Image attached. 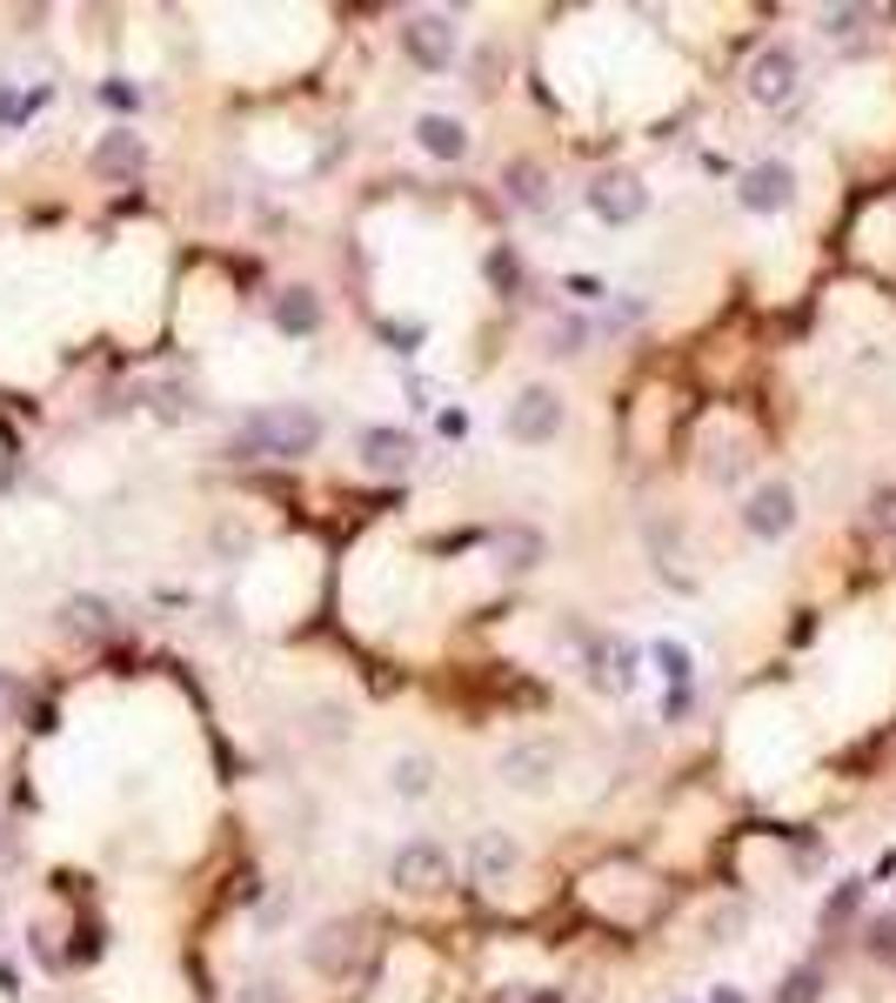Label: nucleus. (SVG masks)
Masks as SVG:
<instances>
[{
    "label": "nucleus",
    "mask_w": 896,
    "mask_h": 1003,
    "mask_svg": "<svg viewBox=\"0 0 896 1003\" xmlns=\"http://www.w3.org/2000/svg\"><path fill=\"white\" fill-rule=\"evenodd\" d=\"M314 442H321V415L301 408V401H288V408L248 415L241 436L228 442V455H234V462H295V455H308Z\"/></svg>",
    "instance_id": "nucleus-1"
},
{
    "label": "nucleus",
    "mask_w": 896,
    "mask_h": 1003,
    "mask_svg": "<svg viewBox=\"0 0 896 1003\" xmlns=\"http://www.w3.org/2000/svg\"><path fill=\"white\" fill-rule=\"evenodd\" d=\"M388 883H395L401 896H435V890H449V850L429 844V836L401 844V850L388 857Z\"/></svg>",
    "instance_id": "nucleus-2"
},
{
    "label": "nucleus",
    "mask_w": 896,
    "mask_h": 1003,
    "mask_svg": "<svg viewBox=\"0 0 896 1003\" xmlns=\"http://www.w3.org/2000/svg\"><path fill=\"white\" fill-rule=\"evenodd\" d=\"M502 429H509V442H522V449L555 442V436H562V395H555V388H522V395L509 401V415H502Z\"/></svg>",
    "instance_id": "nucleus-3"
},
{
    "label": "nucleus",
    "mask_w": 896,
    "mask_h": 1003,
    "mask_svg": "<svg viewBox=\"0 0 896 1003\" xmlns=\"http://www.w3.org/2000/svg\"><path fill=\"white\" fill-rule=\"evenodd\" d=\"M555 770H562V749H555V742H509L502 763H496V776H502L509 790H522V796H542V790L555 783Z\"/></svg>",
    "instance_id": "nucleus-4"
},
{
    "label": "nucleus",
    "mask_w": 896,
    "mask_h": 1003,
    "mask_svg": "<svg viewBox=\"0 0 896 1003\" xmlns=\"http://www.w3.org/2000/svg\"><path fill=\"white\" fill-rule=\"evenodd\" d=\"M401 47H409V60H416V67L442 74V67L455 60V47H462L455 14H409V27H401Z\"/></svg>",
    "instance_id": "nucleus-5"
},
{
    "label": "nucleus",
    "mask_w": 896,
    "mask_h": 1003,
    "mask_svg": "<svg viewBox=\"0 0 896 1003\" xmlns=\"http://www.w3.org/2000/svg\"><path fill=\"white\" fill-rule=\"evenodd\" d=\"M362 957H368L362 924H321V930L308 937V963H314L321 977H355V970H362Z\"/></svg>",
    "instance_id": "nucleus-6"
},
{
    "label": "nucleus",
    "mask_w": 896,
    "mask_h": 1003,
    "mask_svg": "<svg viewBox=\"0 0 896 1003\" xmlns=\"http://www.w3.org/2000/svg\"><path fill=\"white\" fill-rule=\"evenodd\" d=\"M796 47H763L756 60H750V101H763V108H783L789 95H796Z\"/></svg>",
    "instance_id": "nucleus-7"
},
{
    "label": "nucleus",
    "mask_w": 896,
    "mask_h": 1003,
    "mask_svg": "<svg viewBox=\"0 0 896 1003\" xmlns=\"http://www.w3.org/2000/svg\"><path fill=\"white\" fill-rule=\"evenodd\" d=\"M743 529L763 536V542L789 536V529H796V488H789V482H763V488L750 495V509H743Z\"/></svg>",
    "instance_id": "nucleus-8"
},
{
    "label": "nucleus",
    "mask_w": 896,
    "mask_h": 1003,
    "mask_svg": "<svg viewBox=\"0 0 896 1003\" xmlns=\"http://www.w3.org/2000/svg\"><path fill=\"white\" fill-rule=\"evenodd\" d=\"M589 208L609 221V228H629V221H642V208H649V188L635 181V175H596V188H589Z\"/></svg>",
    "instance_id": "nucleus-9"
},
{
    "label": "nucleus",
    "mask_w": 896,
    "mask_h": 1003,
    "mask_svg": "<svg viewBox=\"0 0 896 1003\" xmlns=\"http://www.w3.org/2000/svg\"><path fill=\"white\" fill-rule=\"evenodd\" d=\"M743 208L750 214H776V208H789V195H796V175H789V167L783 161H763V167H750V175H743Z\"/></svg>",
    "instance_id": "nucleus-10"
},
{
    "label": "nucleus",
    "mask_w": 896,
    "mask_h": 1003,
    "mask_svg": "<svg viewBox=\"0 0 896 1003\" xmlns=\"http://www.w3.org/2000/svg\"><path fill=\"white\" fill-rule=\"evenodd\" d=\"M141 167H147V141H141V134L114 128V134H101V141H95V175H108V181H134Z\"/></svg>",
    "instance_id": "nucleus-11"
},
{
    "label": "nucleus",
    "mask_w": 896,
    "mask_h": 1003,
    "mask_svg": "<svg viewBox=\"0 0 896 1003\" xmlns=\"http://www.w3.org/2000/svg\"><path fill=\"white\" fill-rule=\"evenodd\" d=\"M416 462V436L409 429H368L362 436V469L368 475H409Z\"/></svg>",
    "instance_id": "nucleus-12"
},
{
    "label": "nucleus",
    "mask_w": 896,
    "mask_h": 1003,
    "mask_svg": "<svg viewBox=\"0 0 896 1003\" xmlns=\"http://www.w3.org/2000/svg\"><path fill=\"white\" fill-rule=\"evenodd\" d=\"M60 629H67L74 642H108V636H114V609H108L101 596H67V603H60Z\"/></svg>",
    "instance_id": "nucleus-13"
},
{
    "label": "nucleus",
    "mask_w": 896,
    "mask_h": 1003,
    "mask_svg": "<svg viewBox=\"0 0 896 1003\" xmlns=\"http://www.w3.org/2000/svg\"><path fill=\"white\" fill-rule=\"evenodd\" d=\"M516 836H502V829H482L475 836V850H468V870H475V883H502L509 870H516Z\"/></svg>",
    "instance_id": "nucleus-14"
},
{
    "label": "nucleus",
    "mask_w": 896,
    "mask_h": 1003,
    "mask_svg": "<svg viewBox=\"0 0 896 1003\" xmlns=\"http://www.w3.org/2000/svg\"><path fill=\"white\" fill-rule=\"evenodd\" d=\"M416 141H422L435 161H462V154H468V128H462L455 114H422V121H416Z\"/></svg>",
    "instance_id": "nucleus-15"
},
{
    "label": "nucleus",
    "mask_w": 896,
    "mask_h": 1003,
    "mask_svg": "<svg viewBox=\"0 0 896 1003\" xmlns=\"http://www.w3.org/2000/svg\"><path fill=\"white\" fill-rule=\"evenodd\" d=\"M275 328H281V334H314V328H321L314 288H281V295H275Z\"/></svg>",
    "instance_id": "nucleus-16"
},
{
    "label": "nucleus",
    "mask_w": 896,
    "mask_h": 1003,
    "mask_svg": "<svg viewBox=\"0 0 896 1003\" xmlns=\"http://www.w3.org/2000/svg\"><path fill=\"white\" fill-rule=\"evenodd\" d=\"M502 188H509L516 208H542V201H549V175H542L535 161H509V167H502Z\"/></svg>",
    "instance_id": "nucleus-17"
},
{
    "label": "nucleus",
    "mask_w": 896,
    "mask_h": 1003,
    "mask_svg": "<svg viewBox=\"0 0 896 1003\" xmlns=\"http://www.w3.org/2000/svg\"><path fill=\"white\" fill-rule=\"evenodd\" d=\"M388 783H395V796H429L435 790V763L429 757H395Z\"/></svg>",
    "instance_id": "nucleus-18"
},
{
    "label": "nucleus",
    "mask_w": 896,
    "mask_h": 1003,
    "mask_svg": "<svg viewBox=\"0 0 896 1003\" xmlns=\"http://www.w3.org/2000/svg\"><path fill=\"white\" fill-rule=\"evenodd\" d=\"M496 555H502L509 569H535V562H542V536H535V529H502V536H496Z\"/></svg>",
    "instance_id": "nucleus-19"
},
{
    "label": "nucleus",
    "mask_w": 896,
    "mask_h": 1003,
    "mask_svg": "<svg viewBox=\"0 0 896 1003\" xmlns=\"http://www.w3.org/2000/svg\"><path fill=\"white\" fill-rule=\"evenodd\" d=\"M863 516H870V529H876V536H889V542H896V482H883V488H870V502H863Z\"/></svg>",
    "instance_id": "nucleus-20"
},
{
    "label": "nucleus",
    "mask_w": 896,
    "mask_h": 1003,
    "mask_svg": "<svg viewBox=\"0 0 896 1003\" xmlns=\"http://www.w3.org/2000/svg\"><path fill=\"white\" fill-rule=\"evenodd\" d=\"M817 990H823V977L803 963V970H789V983L776 990V1003H817Z\"/></svg>",
    "instance_id": "nucleus-21"
},
{
    "label": "nucleus",
    "mask_w": 896,
    "mask_h": 1003,
    "mask_svg": "<svg viewBox=\"0 0 896 1003\" xmlns=\"http://www.w3.org/2000/svg\"><path fill=\"white\" fill-rule=\"evenodd\" d=\"M656 662H663L670 683H689V649L683 642H656Z\"/></svg>",
    "instance_id": "nucleus-22"
},
{
    "label": "nucleus",
    "mask_w": 896,
    "mask_h": 1003,
    "mask_svg": "<svg viewBox=\"0 0 896 1003\" xmlns=\"http://www.w3.org/2000/svg\"><path fill=\"white\" fill-rule=\"evenodd\" d=\"M583 342H589V328H583V321H562V328L549 334V349H555V355H583Z\"/></svg>",
    "instance_id": "nucleus-23"
},
{
    "label": "nucleus",
    "mask_w": 896,
    "mask_h": 1003,
    "mask_svg": "<svg viewBox=\"0 0 896 1003\" xmlns=\"http://www.w3.org/2000/svg\"><path fill=\"white\" fill-rule=\"evenodd\" d=\"M856 896H863V883H843V890H830V903H823V924H843V916L856 910Z\"/></svg>",
    "instance_id": "nucleus-24"
},
{
    "label": "nucleus",
    "mask_w": 896,
    "mask_h": 1003,
    "mask_svg": "<svg viewBox=\"0 0 896 1003\" xmlns=\"http://www.w3.org/2000/svg\"><path fill=\"white\" fill-rule=\"evenodd\" d=\"M488 282H496V288H516V282H522V268H516L509 247H496V255H488Z\"/></svg>",
    "instance_id": "nucleus-25"
},
{
    "label": "nucleus",
    "mask_w": 896,
    "mask_h": 1003,
    "mask_svg": "<svg viewBox=\"0 0 896 1003\" xmlns=\"http://www.w3.org/2000/svg\"><path fill=\"white\" fill-rule=\"evenodd\" d=\"M234 1003H288V990L262 977V983H248V990H234Z\"/></svg>",
    "instance_id": "nucleus-26"
},
{
    "label": "nucleus",
    "mask_w": 896,
    "mask_h": 1003,
    "mask_svg": "<svg viewBox=\"0 0 896 1003\" xmlns=\"http://www.w3.org/2000/svg\"><path fill=\"white\" fill-rule=\"evenodd\" d=\"M195 408V395L188 388H175V382H161V415H188Z\"/></svg>",
    "instance_id": "nucleus-27"
},
{
    "label": "nucleus",
    "mask_w": 896,
    "mask_h": 1003,
    "mask_svg": "<svg viewBox=\"0 0 896 1003\" xmlns=\"http://www.w3.org/2000/svg\"><path fill=\"white\" fill-rule=\"evenodd\" d=\"M0 716H21V683L0 669Z\"/></svg>",
    "instance_id": "nucleus-28"
},
{
    "label": "nucleus",
    "mask_w": 896,
    "mask_h": 1003,
    "mask_svg": "<svg viewBox=\"0 0 896 1003\" xmlns=\"http://www.w3.org/2000/svg\"><path fill=\"white\" fill-rule=\"evenodd\" d=\"M870 950H876V957H896V924H876V930H870Z\"/></svg>",
    "instance_id": "nucleus-29"
},
{
    "label": "nucleus",
    "mask_w": 896,
    "mask_h": 1003,
    "mask_svg": "<svg viewBox=\"0 0 896 1003\" xmlns=\"http://www.w3.org/2000/svg\"><path fill=\"white\" fill-rule=\"evenodd\" d=\"M214 542H221V549H234V555H241V549H248V529H214Z\"/></svg>",
    "instance_id": "nucleus-30"
},
{
    "label": "nucleus",
    "mask_w": 896,
    "mask_h": 1003,
    "mask_svg": "<svg viewBox=\"0 0 896 1003\" xmlns=\"http://www.w3.org/2000/svg\"><path fill=\"white\" fill-rule=\"evenodd\" d=\"M709 1003H743V990H729V983H722V990H716Z\"/></svg>",
    "instance_id": "nucleus-31"
},
{
    "label": "nucleus",
    "mask_w": 896,
    "mask_h": 1003,
    "mask_svg": "<svg viewBox=\"0 0 896 1003\" xmlns=\"http://www.w3.org/2000/svg\"><path fill=\"white\" fill-rule=\"evenodd\" d=\"M488 1003H522V996H516V990H496V996H488Z\"/></svg>",
    "instance_id": "nucleus-32"
}]
</instances>
